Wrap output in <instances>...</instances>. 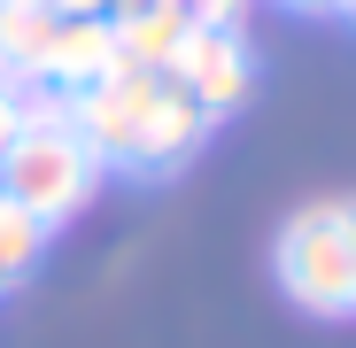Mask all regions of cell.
Masks as SVG:
<instances>
[{
    "label": "cell",
    "instance_id": "obj_9",
    "mask_svg": "<svg viewBox=\"0 0 356 348\" xmlns=\"http://www.w3.org/2000/svg\"><path fill=\"white\" fill-rule=\"evenodd\" d=\"M16 132H24V108H16V93H8V85H0V155L16 147Z\"/></svg>",
    "mask_w": 356,
    "mask_h": 348
},
{
    "label": "cell",
    "instance_id": "obj_14",
    "mask_svg": "<svg viewBox=\"0 0 356 348\" xmlns=\"http://www.w3.org/2000/svg\"><path fill=\"white\" fill-rule=\"evenodd\" d=\"M348 217H356V201H348Z\"/></svg>",
    "mask_w": 356,
    "mask_h": 348
},
{
    "label": "cell",
    "instance_id": "obj_5",
    "mask_svg": "<svg viewBox=\"0 0 356 348\" xmlns=\"http://www.w3.org/2000/svg\"><path fill=\"white\" fill-rule=\"evenodd\" d=\"M54 24L63 16H54L47 0H0V85H39Z\"/></svg>",
    "mask_w": 356,
    "mask_h": 348
},
{
    "label": "cell",
    "instance_id": "obj_13",
    "mask_svg": "<svg viewBox=\"0 0 356 348\" xmlns=\"http://www.w3.org/2000/svg\"><path fill=\"white\" fill-rule=\"evenodd\" d=\"M341 8H348V16H356V0H341Z\"/></svg>",
    "mask_w": 356,
    "mask_h": 348
},
{
    "label": "cell",
    "instance_id": "obj_12",
    "mask_svg": "<svg viewBox=\"0 0 356 348\" xmlns=\"http://www.w3.org/2000/svg\"><path fill=\"white\" fill-rule=\"evenodd\" d=\"M294 8H341V0H294Z\"/></svg>",
    "mask_w": 356,
    "mask_h": 348
},
{
    "label": "cell",
    "instance_id": "obj_8",
    "mask_svg": "<svg viewBox=\"0 0 356 348\" xmlns=\"http://www.w3.org/2000/svg\"><path fill=\"white\" fill-rule=\"evenodd\" d=\"M248 0H186V24H209V31H241Z\"/></svg>",
    "mask_w": 356,
    "mask_h": 348
},
{
    "label": "cell",
    "instance_id": "obj_7",
    "mask_svg": "<svg viewBox=\"0 0 356 348\" xmlns=\"http://www.w3.org/2000/svg\"><path fill=\"white\" fill-rule=\"evenodd\" d=\"M39 248H47V224L31 217V209H16L8 194H0V295L39 263Z\"/></svg>",
    "mask_w": 356,
    "mask_h": 348
},
{
    "label": "cell",
    "instance_id": "obj_10",
    "mask_svg": "<svg viewBox=\"0 0 356 348\" xmlns=\"http://www.w3.org/2000/svg\"><path fill=\"white\" fill-rule=\"evenodd\" d=\"M47 8H54V16H108L116 0H47Z\"/></svg>",
    "mask_w": 356,
    "mask_h": 348
},
{
    "label": "cell",
    "instance_id": "obj_6",
    "mask_svg": "<svg viewBox=\"0 0 356 348\" xmlns=\"http://www.w3.org/2000/svg\"><path fill=\"white\" fill-rule=\"evenodd\" d=\"M108 39H116V63L170 78V54L186 39V8H108Z\"/></svg>",
    "mask_w": 356,
    "mask_h": 348
},
{
    "label": "cell",
    "instance_id": "obj_2",
    "mask_svg": "<svg viewBox=\"0 0 356 348\" xmlns=\"http://www.w3.org/2000/svg\"><path fill=\"white\" fill-rule=\"evenodd\" d=\"M93 186H101V155L70 124H24L16 147L0 155V194H8L16 209H31L47 232L63 217H78L93 201Z\"/></svg>",
    "mask_w": 356,
    "mask_h": 348
},
{
    "label": "cell",
    "instance_id": "obj_1",
    "mask_svg": "<svg viewBox=\"0 0 356 348\" xmlns=\"http://www.w3.org/2000/svg\"><path fill=\"white\" fill-rule=\"evenodd\" d=\"M279 286L310 317H356V217H348V201H310L286 217Z\"/></svg>",
    "mask_w": 356,
    "mask_h": 348
},
{
    "label": "cell",
    "instance_id": "obj_11",
    "mask_svg": "<svg viewBox=\"0 0 356 348\" xmlns=\"http://www.w3.org/2000/svg\"><path fill=\"white\" fill-rule=\"evenodd\" d=\"M116 8H186V0H116Z\"/></svg>",
    "mask_w": 356,
    "mask_h": 348
},
{
    "label": "cell",
    "instance_id": "obj_3",
    "mask_svg": "<svg viewBox=\"0 0 356 348\" xmlns=\"http://www.w3.org/2000/svg\"><path fill=\"white\" fill-rule=\"evenodd\" d=\"M170 85H178V93H194L209 116H225V108H241V101H248V85H256V54H248L241 31L186 24V39H178V54H170Z\"/></svg>",
    "mask_w": 356,
    "mask_h": 348
},
{
    "label": "cell",
    "instance_id": "obj_4",
    "mask_svg": "<svg viewBox=\"0 0 356 348\" xmlns=\"http://www.w3.org/2000/svg\"><path fill=\"white\" fill-rule=\"evenodd\" d=\"M108 70H116L108 16H63V24H54V47H47V70H39V85H54V93H78V85H93V78H108Z\"/></svg>",
    "mask_w": 356,
    "mask_h": 348
}]
</instances>
